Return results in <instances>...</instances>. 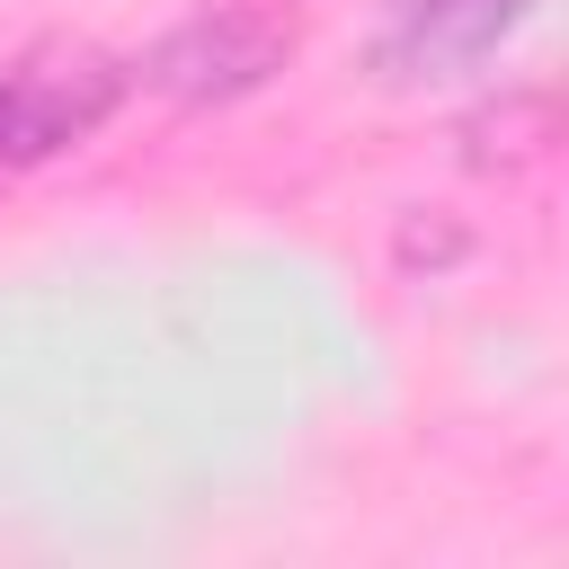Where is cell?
Listing matches in <instances>:
<instances>
[{
    "instance_id": "1",
    "label": "cell",
    "mask_w": 569,
    "mask_h": 569,
    "mask_svg": "<svg viewBox=\"0 0 569 569\" xmlns=\"http://www.w3.org/2000/svg\"><path fill=\"white\" fill-rule=\"evenodd\" d=\"M124 98V62L98 44H36L0 71V160H53L89 142Z\"/></svg>"
},
{
    "instance_id": "3",
    "label": "cell",
    "mask_w": 569,
    "mask_h": 569,
    "mask_svg": "<svg viewBox=\"0 0 569 569\" xmlns=\"http://www.w3.org/2000/svg\"><path fill=\"white\" fill-rule=\"evenodd\" d=\"M533 0H391V36H382V62L391 71H453V62H480Z\"/></svg>"
},
{
    "instance_id": "2",
    "label": "cell",
    "mask_w": 569,
    "mask_h": 569,
    "mask_svg": "<svg viewBox=\"0 0 569 569\" xmlns=\"http://www.w3.org/2000/svg\"><path fill=\"white\" fill-rule=\"evenodd\" d=\"M284 53H293V18H276V9H258V0H213V9H196L187 27H169V36L151 44L142 80L169 89V98H240V89H258Z\"/></svg>"
}]
</instances>
